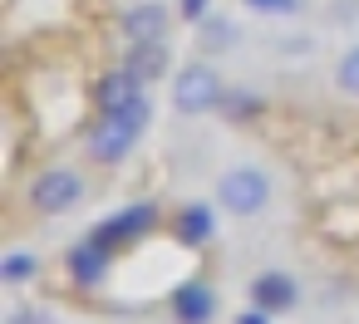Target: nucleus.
<instances>
[{
    "mask_svg": "<svg viewBox=\"0 0 359 324\" xmlns=\"http://www.w3.org/2000/svg\"><path fill=\"white\" fill-rule=\"evenodd\" d=\"M153 123V108H148V99H138L133 108H123V113H104V123L89 133V157L94 162H104V167H114V162H123L128 153H133V143L143 138V128Z\"/></svg>",
    "mask_w": 359,
    "mask_h": 324,
    "instance_id": "f257e3e1",
    "label": "nucleus"
},
{
    "mask_svg": "<svg viewBox=\"0 0 359 324\" xmlns=\"http://www.w3.org/2000/svg\"><path fill=\"white\" fill-rule=\"evenodd\" d=\"M271 202V177L261 167H231L217 182V206H226L231 216H256Z\"/></svg>",
    "mask_w": 359,
    "mask_h": 324,
    "instance_id": "f03ea898",
    "label": "nucleus"
},
{
    "mask_svg": "<svg viewBox=\"0 0 359 324\" xmlns=\"http://www.w3.org/2000/svg\"><path fill=\"white\" fill-rule=\"evenodd\" d=\"M222 99H226V89H222V79H217V69L212 64H187V69H177V84H172V108L177 113H212V108H222Z\"/></svg>",
    "mask_w": 359,
    "mask_h": 324,
    "instance_id": "7ed1b4c3",
    "label": "nucleus"
},
{
    "mask_svg": "<svg viewBox=\"0 0 359 324\" xmlns=\"http://www.w3.org/2000/svg\"><path fill=\"white\" fill-rule=\"evenodd\" d=\"M30 202L45 211V216H65L84 202V177L74 167H45L35 182H30Z\"/></svg>",
    "mask_w": 359,
    "mask_h": 324,
    "instance_id": "20e7f679",
    "label": "nucleus"
},
{
    "mask_svg": "<svg viewBox=\"0 0 359 324\" xmlns=\"http://www.w3.org/2000/svg\"><path fill=\"white\" fill-rule=\"evenodd\" d=\"M158 202H133V206H123V211H114L109 221H99L94 226V241L99 246H109V251H118V246H133V241H143L153 226H158Z\"/></svg>",
    "mask_w": 359,
    "mask_h": 324,
    "instance_id": "39448f33",
    "label": "nucleus"
},
{
    "mask_svg": "<svg viewBox=\"0 0 359 324\" xmlns=\"http://www.w3.org/2000/svg\"><path fill=\"white\" fill-rule=\"evenodd\" d=\"M109 265H114V251H109V246H99L94 236H89L84 246H74V251H69V275H74V285H79V290H99V285L109 280Z\"/></svg>",
    "mask_w": 359,
    "mask_h": 324,
    "instance_id": "423d86ee",
    "label": "nucleus"
},
{
    "mask_svg": "<svg viewBox=\"0 0 359 324\" xmlns=\"http://www.w3.org/2000/svg\"><path fill=\"white\" fill-rule=\"evenodd\" d=\"M217 314V290L207 280H187L172 290V319L177 324H212Z\"/></svg>",
    "mask_w": 359,
    "mask_h": 324,
    "instance_id": "0eeeda50",
    "label": "nucleus"
},
{
    "mask_svg": "<svg viewBox=\"0 0 359 324\" xmlns=\"http://www.w3.org/2000/svg\"><path fill=\"white\" fill-rule=\"evenodd\" d=\"M138 99H143V79H138L133 69H114V74H104L99 89H94L99 113H123V108H133Z\"/></svg>",
    "mask_w": 359,
    "mask_h": 324,
    "instance_id": "6e6552de",
    "label": "nucleus"
},
{
    "mask_svg": "<svg viewBox=\"0 0 359 324\" xmlns=\"http://www.w3.org/2000/svg\"><path fill=\"white\" fill-rule=\"evenodd\" d=\"M118 30H123V40H128V45H148V40H163V35H168V10L158 6V0H143V6L123 10Z\"/></svg>",
    "mask_w": 359,
    "mask_h": 324,
    "instance_id": "1a4fd4ad",
    "label": "nucleus"
},
{
    "mask_svg": "<svg viewBox=\"0 0 359 324\" xmlns=\"http://www.w3.org/2000/svg\"><path fill=\"white\" fill-rule=\"evenodd\" d=\"M295 280L285 275V270H261L256 280H251V300L261 304V309H271V314H285L290 304H295Z\"/></svg>",
    "mask_w": 359,
    "mask_h": 324,
    "instance_id": "9d476101",
    "label": "nucleus"
},
{
    "mask_svg": "<svg viewBox=\"0 0 359 324\" xmlns=\"http://www.w3.org/2000/svg\"><path fill=\"white\" fill-rule=\"evenodd\" d=\"M172 231H177V246H207V241H212V231H217V216H212V206L192 202V206H182V211H177Z\"/></svg>",
    "mask_w": 359,
    "mask_h": 324,
    "instance_id": "9b49d317",
    "label": "nucleus"
},
{
    "mask_svg": "<svg viewBox=\"0 0 359 324\" xmlns=\"http://www.w3.org/2000/svg\"><path fill=\"white\" fill-rule=\"evenodd\" d=\"M168 64H172V55H168V45H163V40L133 45V50H128V59H123V69H133V74H138L143 84L163 79V74H168Z\"/></svg>",
    "mask_w": 359,
    "mask_h": 324,
    "instance_id": "f8f14e48",
    "label": "nucleus"
},
{
    "mask_svg": "<svg viewBox=\"0 0 359 324\" xmlns=\"http://www.w3.org/2000/svg\"><path fill=\"white\" fill-rule=\"evenodd\" d=\"M35 275H40V260L25 255V251H11L6 260H0V280H6V285H25V280H35Z\"/></svg>",
    "mask_w": 359,
    "mask_h": 324,
    "instance_id": "ddd939ff",
    "label": "nucleus"
},
{
    "mask_svg": "<svg viewBox=\"0 0 359 324\" xmlns=\"http://www.w3.org/2000/svg\"><path fill=\"white\" fill-rule=\"evenodd\" d=\"M334 84H339L344 94H354V99H359V45H354V50H344V59L334 64Z\"/></svg>",
    "mask_w": 359,
    "mask_h": 324,
    "instance_id": "4468645a",
    "label": "nucleus"
},
{
    "mask_svg": "<svg viewBox=\"0 0 359 324\" xmlns=\"http://www.w3.org/2000/svg\"><path fill=\"white\" fill-rule=\"evenodd\" d=\"M246 10H256V15H295L300 0H246Z\"/></svg>",
    "mask_w": 359,
    "mask_h": 324,
    "instance_id": "2eb2a0df",
    "label": "nucleus"
},
{
    "mask_svg": "<svg viewBox=\"0 0 359 324\" xmlns=\"http://www.w3.org/2000/svg\"><path fill=\"white\" fill-rule=\"evenodd\" d=\"M256 108H261V104H256L251 94H226V99H222V113H231V118H251Z\"/></svg>",
    "mask_w": 359,
    "mask_h": 324,
    "instance_id": "dca6fc26",
    "label": "nucleus"
},
{
    "mask_svg": "<svg viewBox=\"0 0 359 324\" xmlns=\"http://www.w3.org/2000/svg\"><path fill=\"white\" fill-rule=\"evenodd\" d=\"M11 324H55V314H45V309H15Z\"/></svg>",
    "mask_w": 359,
    "mask_h": 324,
    "instance_id": "f3484780",
    "label": "nucleus"
},
{
    "mask_svg": "<svg viewBox=\"0 0 359 324\" xmlns=\"http://www.w3.org/2000/svg\"><path fill=\"white\" fill-rule=\"evenodd\" d=\"M207 35H212V45H226L236 30H231V25H222V20H207Z\"/></svg>",
    "mask_w": 359,
    "mask_h": 324,
    "instance_id": "a211bd4d",
    "label": "nucleus"
},
{
    "mask_svg": "<svg viewBox=\"0 0 359 324\" xmlns=\"http://www.w3.org/2000/svg\"><path fill=\"white\" fill-rule=\"evenodd\" d=\"M236 324H271V309H246V314H236Z\"/></svg>",
    "mask_w": 359,
    "mask_h": 324,
    "instance_id": "6ab92c4d",
    "label": "nucleus"
},
{
    "mask_svg": "<svg viewBox=\"0 0 359 324\" xmlns=\"http://www.w3.org/2000/svg\"><path fill=\"white\" fill-rule=\"evenodd\" d=\"M182 15L187 20H207V0H182Z\"/></svg>",
    "mask_w": 359,
    "mask_h": 324,
    "instance_id": "aec40b11",
    "label": "nucleus"
}]
</instances>
